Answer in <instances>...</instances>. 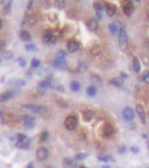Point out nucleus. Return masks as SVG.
<instances>
[{
    "mask_svg": "<svg viewBox=\"0 0 149 168\" xmlns=\"http://www.w3.org/2000/svg\"><path fill=\"white\" fill-rule=\"evenodd\" d=\"M64 124L65 127L69 131H74L78 127V124H79V119H78L77 115L75 114L68 115L64 122Z\"/></svg>",
    "mask_w": 149,
    "mask_h": 168,
    "instance_id": "obj_1",
    "label": "nucleus"
},
{
    "mask_svg": "<svg viewBox=\"0 0 149 168\" xmlns=\"http://www.w3.org/2000/svg\"><path fill=\"white\" fill-rule=\"evenodd\" d=\"M31 145V139L26 134L20 133L17 135L16 140V147L21 149H28Z\"/></svg>",
    "mask_w": 149,
    "mask_h": 168,
    "instance_id": "obj_2",
    "label": "nucleus"
},
{
    "mask_svg": "<svg viewBox=\"0 0 149 168\" xmlns=\"http://www.w3.org/2000/svg\"><path fill=\"white\" fill-rule=\"evenodd\" d=\"M128 46V37L124 27H121L119 30V47L122 51H125Z\"/></svg>",
    "mask_w": 149,
    "mask_h": 168,
    "instance_id": "obj_3",
    "label": "nucleus"
},
{
    "mask_svg": "<svg viewBox=\"0 0 149 168\" xmlns=\"http://www.w3.org/2000/svg\"><path fill=\"white\" fill-rule=\"evenodd\" d=\"M57 40V33L54 30H46L43 35V42L45 44H53Z\"/></svg>",
    "mask_w": 149,
    "mask_h": 168,
    "instance_id": "obj_4",
    "label": "nucleus"
},
{
    "mask_svg": "<svg viewBox=\"0 0 149 168\" xmlns=\"http://www.w3.org/2000/svg\"><path fill=\"white\" fill-rule=\"evenodd\" d=\"M22 109H26L38 114H44L47 111V107L45 106H41V104H26V106L22 107Z\"/></svg>",
    "mask_w": 149,
    "mask_h": 168,
    "instance_id": "obj_5",
    "label": "nucleus"
},
{
    "mask_svg": "<svg viewBox=\"0 0 149 168\" xmlns=\"http://www.w3.org/2000/svg\"><path fill=\"white\" fill-rule=\"evenodd\" d=\"M122 11L126 16H131L134 12V7H133V4L129 0H123L122 1Z\"/></svg>",
    "mask_w": 149,
    "mask_h": 168,
    "instance_id": "obj_6",
    "label": "nucleus"
},
{
    "mask_svg": "<svg viewBox=\"0 0 149 168\" xmlns=\"http://www.w3.org/2000/svg\"><path fill=\"white\" fill-rule=\"evenodd\" d=\"M67 48L69 52L74 53V52H77L78 50L81 48V43L79 41L75 40V39H71V40L68 41V43H67Z\"/></svg>",
    "mask_w": 149,
    "mask_h": 168,
    "instance_id": "obj_7",
    "label": "nucleus"
},
{
    "mask_svg": "<svg viewBox=\"0 0 149 168\" xmlns=\"http://www.w3.org/2000/svg\"><path fill=\"white\" fill-rule=\"evenodd\" d=\"M36 156H37V159L40 160V161H45V160L48 159L49 157V151L46 147H40L37 149L36 151Z\"/></svg>",
    "mask_w": 149,
    "mask_h": 168,
    "instance_id": "obj_8",
    "label": "nucleus"
},
{
    "mask_svg": "<svg viewBox=\"0 0 149 168\" xmlns=\"http://www.w3.org/2000/svg\"><path fill=\"white\" fill-rule=\"evenodd\" d=\"M23 124L26 128H33L35 127V117H32L30 114H27L25 117H23Z\"/></svg>",
    "mask_w": 149,
    "mask_h": 168,
    "instance_id": "obj_9",
    "label": "nucleus"
},
{
    "mask_svg": "<svg viewBox=\"0 0 149 168\" xmlns=\"http://www.w3.org/2000/svg\"><path fill=\"white\" fill-rule=\"evenodd\" d=\"M54 67L56 69H60V70H66L68 68V63L66 60H63V59H56L54 60Z\"/></svg>",
    "mask_w": 149,
    "mask_h": 168,
    "instance_id": "obj_10",
    "label": "nucleus"
},
{
    "mask_svg": "<svg viewBox=\"0 0 149 168\" xmlns=\"http://www.w3.org/2000/svg\"><path fill=\"white\" fill-rule=\"evenodd\" d=\"M122 114H123V117L126 122H131L134 119V112L130 107H125L122 111Z\"/></svg>",
    "mask_w": 149,
    "mask_h": 168,
    "instance_id": "obj_11",
    "label": "nucleus"
},
{
    "mask_svg": "<svg viewBox=\"0 0 149 168\" xmlns=\"http://www.w3.org/2000/svg\"><path fill=\"white\" fill-rule=\"evenodd\" d=\"M14 96H15L14 92H11V91L4 92L3 94H0V103H6L7 101L11 99Z\"/></svg>",
    "mask_w": 149,
    "mask_h": 168,
    "instance_id": "obj_12",
    "label": "nucleus"
},
{
    "mask_svg": "<svg viewBox=\"0 0 149 168\" xmlns=\"http://www.w3.org/2000/svg\"><path fill=\"white\" fill-rule=\"evenodd\" d=\"M104 8H106V11L108 13V16H113L115 15V13L117 11V8L114 4H111V3H106L104 4Z\"/></svg>",
    "mask_w": 149,
    "mask_h": 168,
    "instance_id": "obj_13",
    "label": "nucleus"
},
{
    "mask_svg": "<svg viewBox=\"0 0 149 168\" xmlns=\"http://www.w3.org/2000/svg\"><path fill=\"white\" fill-rule=\"evenodd\" d=\"M135 111H136L138 117H139V119H141V122L144 123L145 122V109L142 104H138L137 106L135 107Z\"/></svg>",
    "mask_w": 149,
    "mask_h": 168,
    "instance_id": "obj_14",
    "label": "nucleus"
},
{
    "mask_svg": "<svg viewBox=\"0 0 149 168\" xmlns=\"http://www.w3.org/2000/svg\"><path fill=\"white\" fill-rule=\"evenodd\" d=\"M63 166H64V168H77L78 164L73 158L68 157V158H65L64 161H63Z\"/></svg>",
    "mask_w": 149,
    "mask_h": 168,
    "instance_id": "obj_15",
    "label": "nucleus"
},
{
    "mask_svg": "<svg viewBox=\"0 0 149 168\" xmlns=\"http://www.w3.org/2000/svg\"><path fill=\"white\" fill-rule=\"evenodd\" d=\"M51 81H52V77H48L44 81H42V82L39 84V90H46V89L48 88H53L51 84Z\"/></svg>",
    "mask_w": 149,
    "mask_h": 168,
    "instance_id": "obj_16",
    "label": "nucleus"
},
{
    "mask_svg": "<svg viewBox=\"0 0 149 168\" xmlns=\"http://www.w3.org/2000/svg\"><path fill=\"white\" fill-rule=\"evenodd\" d=\"M9 85L11 87H15V88H22L26 85V82L21 79H14V80L9 81Z\"/></svg>",
    "mask_w": 149,
    "mask_h": 168,
    "instance_id": "obj_17",
    "label": "nucleus"
},
{
    "mask_svg": "<svg viewBox=\"0 0 149 168\" xmlns=\"http://www.w3.org/2000/svg\"><path fill=\"white\" fill-rule=\"evenodd\" d=\"M87 26H88V28L90 29V31H91V32H96V31L98 30V21L95 20V19L88 20V23H87Z\"/></svg>",
    "mask_w": 149,
    "mask_h": 168,
    "instance_id": "obj_18",
    "label": "nucleus"
},
{
    "mask_svg": "<svg viewBox=\"0 0 149 168\" xmlns=\"http://www.w3.org/2000/svg\"><path fill=\"white\" fill-rule=\"evenodd\" d=\"M91 83L93 84V86H95V87H96V86L103 87V80H101V78L99 77V76H98V75H93V76H91Z\"/></svg>",
    "mask_w": 149,
    "mask_h": 168,
    "instance_id": "obj_19",
    "label": "nucleus"
},
{
    "mask_svg": "<svg viewBox=\"0 0 149 168\" xmlns=\"http://www.w3.org/2000/svg\"><path fill=\"white\" fill-rule=\"evenodd\" d=\"M36 16L35 15H28V16H26L24 22H23V25H28V26H32L36 23Z\"/></svg>",
    "mask_w": 149,
    "mask_h": 168,
    "instance_id": "obj_20",
    "label": "nucleus"
},
{
    "mask_svg": "<svg viewBox=\"0 0 149 168\" xmlns=\"http://www.w3.org/2000/svg\"><path fill=\"white\" fill-rule=\"evenodd\" d=\"M112 133H113V127H112V125L109 124V123H106L103 127V135L106 137H108Z\"/></svg>",
    "mask_w": 149,
    "mask_h": 168,
    "instance_id": "obj_21",
    "label": "nucleus"
},
{
    "mask_svg": "<svg viewBox=\"0 0 149 168\" xmlns=\"http://www.w3.org/2000/svg\"><path fill=\"white\" fill-rule=\"evenodd\" d=\"M20 38L22 41H25V42H29L32 40V36L31 34L26 30H22L20 32Z\"/></svg>",
    "mask_w": 149,
    "mask_h": 168,
    "instance_id": "obj_22",
    "label": "nucleus"
},
{
    "mask_svg": "<svg viewBox=\"0 0 149 168\" xmlns=\"http://www.w3.org/2000/svg\"><path fill=\"white\" fill-rule=\"evenodd\" d=\"M132 66H133V70H134L135 73H139L140 70H141V66H140V62H139V59L137 57H135L133 59V62H132Z\"/></svg>",
    "mask_w": 149,
    "mask_h": 168,
    "instance_id": "obj_23",
    "label": "nucleus"
},
{
    "mask_svg": "<svg viewBox=\"0 0 149 168\" xmlns=\"http://www.w3.org/2000/svg\"><path fill=\"white\" fill-rule=\"evenodd\" d=\"M54 6L56 9L62 10L65 8V6H66V1H65V0H55Z\"/></svg>",
    "mask_w": 149,
    "mask_h": 168,
    "instance_id": "obj_24",
    "label": "nucleus"
},
{
    "mask_svg": "<svg viewBox=\"0 0 149 168\" xmlns=\"http://www.w3.org/2000/svg\"><path fill=\"white\" fill-rule=\"evenodd\" d=\"M109 84L114 87H122L123 86V81H122V79H120V78H114L109 81Z\"/></svg>",
    "mask_w": 149,
    "mask_h": 168,
    "instance_id": "obj_25",
    "label": "nucleus"
},
{
    "mask_svg": "<svg viewBox=\"0 0 149 168\" xmlns=\"http://www.w3.org/2000/svg\"><path fill=\"white\" fill-rule=\"evenodd\" d=\"M83 117L86 122H90V120L93 119V112L90 111V109H88V111H85L83 112Z\"/></svg>",
    "mask_w": 149,
    "mask_h": 168,
    "instance_id": "obj_26",
    "label": "nucleus"
},
{
    "mask_svg": "<svg viewBox=\"0 0 149 168\" xmlns=\"http://www.w3.org/2000/svg\"><path fill=\"white\" fill-rule=\"evenodd\" d=\"M91 53L93 55V56H98L101 53V48L99 45H95L93 48L91 49Z\"/></svg>",
    "mask_w": 149,
    "mask_h": 168,
    "instance_id": "obj_27",
    "label": "nucleus"
},
{
    "mask_svg": "<svg viewBox=\"0 0 149 168\" xmlns=\"http://www.w3.org/2000/svg\"><path fill=\"white\" fill-rule=\"evenodd\" d=\"M88 70V67L87 65L85 64V63H80L79 65H78V68H77V72L78 73H81V74H83V73H86Z\"/></svg>",
    "mask_w": 149,
    "mask_h": 168,
    "instance_id": "obj_28",
    "label": "nucleus"
},
{
    "mask_svg": "<svg viewBox=\"0 0 149 168\" xmlns=\"http://www.w3.org/2000/svg\"><path fill=\"white\" fill-rule=\"evenodd\" d=\"M87 93H88V97H95L96 94V87H95V86L88 87L87 90Z\"/></svg>",
    "mask_w": 149,
    "mask_h": 168,
    "instance_id": "obj_29",
    "label": "nucleus"
},
{
    "mask_svg": "<svg viewBox=\"0 0 149 168\" xmlns=\"http://www.w3.org/2000/svg\"><path fill=\"white\" fill-rule=\"evenodd\" d=\"M81 89V85L79 82L77 81H74V82L71 83V90L73 92H79Z\"/></svg>",
    "mask_w": 149,
    "mask_h": 168,
    "instance_id": "obj_30",
    "label": "nucleus"
},
{
    "mask_svg": "<svg viewBox=\"0 0 149 168\" xmlns=\"http://www.w3.org/2000/svg\"><path fill=\"white\" fill-rule=\"evenodd\" d=\"M108 28H109V30H111V34H113V35H116V34L118 33V28H117V25L115 24V23L109 24Z\"/></svg>",
    "mask_w": 149,
    "mask_h": 168,
    "instance_id": "obj_31",
    "label": "nucleus"
},
{
    "mask_svg": "<svg viewBox=\"0 0 149 168\" xmlns=\"http://www.w3.org/2000/svg\"><path fill=\"white\" fill-rule=\"evenodd\" d=\"M49 138V132L47 130H44L40 135V141L41 142H45Z\"/></svg>",
    "mask_w": 149,
    "mask_h": 168,
    "instance_id": "obj_32",
    "label": "nucleus"
},
{
    "mask_svg": "<svg viewBox=\"0 0 149 168\" xmlns=\"http://www.w3.org/2000/svg\"><path fill=\"white\" fill-rule=\"evenodd\" d=\"M11 7H12V1H8L6 4H5L4 8H3V12L4 14H8L11 11Z\"/></svg>",
    "mask_w": 149,
    "mask_h": 168,
    "instance_id": "obj_33",
    "label": "nucleus"
},
{
    "mask_svg": "<svg viewBox=\"0 0 149 168\" xmlns=\"http://www.w3.org/2000/svg\"><path fill=\"white\" fill-rule=\"evenodd\" d=\"M67 52L66 51H64V50H60V51L57 53V57L56 58H58V59H63V60H65L66 59V57H67Z\"/></svg>",
    "mask_w": 149,
    "mask_h": 168,
    "instance_id": "obj_34",
    "label": "nucleus"
},
{
    "mask_svg": "<svg viewBox=\"0 0 149 168\" xmlns=\"http://www.w3.org/2000/svg\"><path fill=\"white\" fill-rule=\"evenodd\" d=\"M31 66H32V68H34V69H37V68H39V67L41 66L40 60H38V59H32V61H31Z\"/></svg>",
    "mask_w": 149,
    "mask_h": 168,
    "instance_id": "obj_35",
    "label": "nucleus"
},
{
    "mask_svg": "<svg viewBox=\"0 0 149 168\" xmlns=\"http://www.w3.org/2000/svg\"><path fill=\"white\" fill-rule=\"evenodd\" d=\"M17 62L19 63V65H20L22 68H25L26 66H27V61H26V59H24V58H23V57L18 58Z\"/></svg>",
    "mask_w": 149,
    "mask_h": 168,
    "instance_id": "obj_36",
    "label": "nucleus"
},
{
    "mask_svg": "<svg viewBox=\"0 0 149 168\" xmlns=\"http://www.w3.org/2000/svg\"><path fill=\"white\" fill-rule=\"evenodd\" d=\"M5 49H6V42L0 39V52L3 53V52H5Z\"/></svg>",
    "mask_w": 149,
    "mask_h": 168,
    "instance_id": "obj_37",
    "label": "nucleus"
},
{
    "mask_svg": "<svg viewBox=\"0 0 149 168\" xmlns=\"http://www.w3.org/2000/svg\"><path fill=\"white\" fill-rule=\"evenodd\" d=\"M2 57L6 60H9L13 57V54L12 52H3V53H2Z\"/></svg>",
    "mask_w": 149,
    "mask_h": 168,
    "instance_id": "obj_38",
    "label": "nucleus"
},
{
    "mask_svg": "<svg viewBox=\"0 0 149 168\" xmlns=\"http://www.w3.org/2000/svg\"><path fill=\"white\" fill-rule=\"evenodd\" d=\"M98 159L101 160V161H103V162H108V160H112V158H111L109 156L103 155V154H101V155L98 156Z\"/></svg>",
    "mask_w": 149,
    "mask_h": 168,
    "instance_id": "obj_39",
    "label": "nucleus"
},
{
    "mask_svg": "<svg viewBox=\"0 0 149 168\" xmlns=\"http://www.w3.org/2000/svg\"><path fill=\"white\" fill-rule=\"evenodd\" d=\"M88 157V154L87 153H79L76 155V159L77 160H83Z\"/></svg>",
    "mask_w": 149,
    "mask_h": 168,
    "instance_id": "obj_40",
    "label": "nucleus"
},
{
    "mask_svg": "<svg viewBox=\"0 0 149 168\" xmlns=\"http://www.w3.org/2000/svg\"><path fill=\"white\" fill-rule=\"evenodd\" d=\"M93 8H95L96 11H101L103 7V5L99 3V2H95V3H93Z\"/></svg>",
    "mask_w": 149,
    "mask_h": 168,
    "instance_id": "obj_41",
    "label": "nucleus"
},
{
    "mask_svg": "<svg viewBox=\"0 0 149 168\" xmlns=\"http://www.w3.org/2000/svg\"><path fill=\"white\" fill-rule=\"evenodd\" d=\"M25 48L27 51H37V48L35 47V45H32V44H27Z\"/></svg>",
    "mask_w": 149,
    "mask_h": 168,
    "instance_id": "obj_42",
    "label": "nucleus"
},
{
    "mask_svg": "<svg viewBox=\"0 0 149 168\" xmlns=\"http://www.w3.org/2000/svg\"><path fill=\"white\" fill-rule=\"evenodd\" d=\"M143 81L146 84H149V72H144V74H143Z\"/></svg>",
    "mask_w": 149,
    "mask_h": 168,
    "instance_id": "obj_43",
    "label": "nucleus"
},
{
    "mask_svg": "<svg viewBox=\"0 0 149 168\" xmlns=\"http://www.w3.org/2000/svg\"><path fill=\"white\" fill-rule=\"evenodd\" d=\"M34 6V0H29V2H28V5H27V10H32Z\"/></svg>",
    "mask_w": 149,
    "mask_h": 168,
    "instance_id": "obj_44",
    "label": "nucleus"
},
{
    "mask_svg": "<svg viewBox=\"0 0 149 168\" xmlns=\"http://www.w3.org/2000/svg\"><path fill=\"white\" fill-rule=\"evenodd\" d=\"M131 151L133 152V153H138V152H139V148H138L137 146H132Z\"/></svg>",
    "mask_w": 149,
    "mask_h": 168,
    "instance_id": "obj_45",
    "label": "nucleus"
},
{
    "mask_svg": "<svg viewBox=\"0 0 149 168\" xmlns=\"http://www.w3.org/2000/svg\"><path fill=\"white\" fill-rule=\"evenodd\" d=\"M125 151H126V147H125V146H121V147H119V149H118V152L121 154H123Z\"/></svg>",
    "mask_w": 149,
    "mask_h": 168,
    "instance_id": "obj_46",
    "label": "nucleus"
},
{
    "mask_svg": "<svg viewBox=\"0 0 149 168\" xmlns=\"http://www.w3.org/2000/svg\"><path fill=\"white\" fill-rule=\"evenodd\" d=\"M96 18H98V20H101V11H96Z\"/></svg>",
    "mask_w": 149,
    "mask_h": 168,
    "instance_id": "obj_47",
    "label": "nucleus"
},
{
    "mask_svg": "<svg viewBox=\"0 0 149 168\" xmlns=\"http://www.w3.org/2000/svg\"><path fill=\"white\" fill-rule=\"evenodd\" d=\"M120 79H122V80H125V79L127 78V75L126 74H124V73H121V74H120Z\"/></svg>",
    "mask_w": 149,
    "mask_h": 168,
    "instance_id": "obj_48",
    "label": "nucleus"
},
{
    "mask_svg": "<svg viewBox=\"0 0 149 168\" xmlns=\"http://www.w3.org/2000/svg\"><path fill=\"white\" fill-rule=\"evenodd\" d=\"M56 89L57 91H60V92H64V89H63V87L62 86H58V87H56Z\"/></svg>",
    "mask_w": 149,
    "mask_h": 168,
    "instance_id": "obj_49",
    "label": "nucleus"
},
{
    "mask_svg": "<svg viewBox=\"0 0 149 168\" xmlns=\"http://www.w3.org/2000/svg\"><path fill=\"white\" fill-rule=\"evenodd\" d=\"M27 168H34V165L32 162H30V163L27 165Z\"/></svg>",
    "mask_w": 149,
    "mask_h": 168,
    "instance_id": "obj_50",
    "label": "nucleus"
},
{
    "mask_svg": "<svg viewBox=\"0 0 149 168\" xmlns=\"http://www.w3.org/2000/svg\"><path fill=\"white\" fill-rule=\"evenodd\" d=\"M1 27H2V21L0 19V29H1Z\"/></svg>",
    "mask_w": 149,
    "mask_h": 168,
    "instance_id": "obj_51",
    "label": "nucleus"
},
{
    "mask_svg": "<svg viewBox=\"0 0 149 168\" xmlns=\"http://www.w3.org/2000/svg\"><path fill=\"white\" fill-rule=\"evenodd\" d=\"M103 168H111V167H109V166H108V165H106V166H103Z\"/></svg>",
    "mask_w": 149,
    "mask_h": 168,
    "instance_id": "obj_52",
    "label": "nucleus"
},
{
    "mask_svg": "<svg viewBox=\"0 0 149 168\" xmlns=\"http://www.w3.org/2000/svg\"><path fill=\"white\" fill-rule=\"evenodd\" d=\"M79 168H87V167H86V166H80Z\"/></svg>",
    "mask_w": 149,
    "mask_h": 168,
    "instance_id": "obj_53",
    "label": "nucleus"
},
{
    "mask_svg": "<svg viewBox=\"0 0 149 168\" xmlns=\"http://www.w3.org/2000/svg\"><path fill=\"white\" fill-rule=\"evenodd\" d=\"M147 146H148V149H149V141H147Z\"/></svg>",
    "mask_w": 149,
    "mask_h": 168,
    "instance_id": "obj_54",
    "label": "nucleus"
},
{
    "mask_svg": "<svg viewBox=\"0 0 149 168\" xmlns=\"http://www.w3.org/2000/svg\"><path fill=\"white\" fill-rule=\"evenodd\" d=\"M46 168H54V167H52V166H48V167H46Z\"/></svg>",
    "mask_w": 149,
    "mask_h": 168,
    "instance_id": "obj_55",
    "label": "nucleus"
},
{
    "mask_svg": "<svg viewBox=\"0 0 149 168\" xmlns=\"http://www.w3.org/2000/svg\"><path fill=\"white\" fill-rule=\"evenodd\" d=\"M1 63H2V60H1V59H0V65H1Z\"/></svg>",
    "mask_w": 149,
    "mask_h": 168,
    "instance_id": "obj_56",
    "label": "nucleus"
},
{
    "mask_svg": "<svg viewBox=\"0 0 149 168\" xmlns=\"http://www.w3.org/2000/svg\"><path fill=\"white\" fill-rule=\"evenodd\" d=\"M136 1H140V0H136Z\"/></svg>",
    "mask_w": 149,
    "mask_h": 168,
    "instance_id": "obj_57",
    "label": "nucleus"
}]
</instances>
